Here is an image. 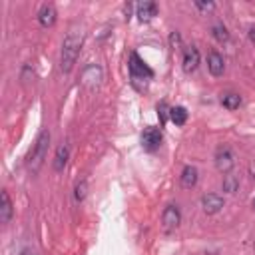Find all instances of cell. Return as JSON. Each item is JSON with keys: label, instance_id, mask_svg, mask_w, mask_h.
Instances as JSON below:
<instances>
[{"label": "cell", "instance_id": "obj_1", "mask_svg": "<svg viewBox=\"0 0 255 255\" xmlns=\"http://www.w3.org/2000/svg\"><path fill=\"white\" fill-rule=\"evenodd\" d=\"M82 42H84V34L76 28H72L68 32V36L64 38V44H62V56H60V70L62 72H70L76 64V58L80 54V48H82Z\"/></svg>", "mask_w": 255, "mask_h": 255}, {"label": "cell", "instance_id": "obj_2", "mask_svg": "<svg viewBox=\"0 0 255 255\" xmlns=\"http://www.w3.org/2000/svg\"><path fill=\"white\" fill-rule=\"evenodd\" d=\"M48 145H50V131L44 129V131H40V135L36 139V145L28 155V167L32 171H38L42 167V163L46 159V153H48Z\"/></svg>", "mask_w": 255, "mask_h": 255}, {"label": "cell", "instance_id": "obj_3", "mask_svg": "<svg viewBox=\"0 0 255 255\" xmlns=\"http://www.w3.org/2000/svg\"><path fill=\"white\" fill-rule=\"evenodd\" d=\"M129 76H131L133 86H137V88H143L147 84V80L153 76V72L149 70V66L135 52L129 56Z\"/></svg>", "mask_w": 255, "mask_h": 255}, {"label": "cell", "instance_id": "obj_4", "mask_svg": "<svg viewBox=\"0 0 255 255\" xmlns=\"http://www.w3.org/2000/svg\"><path fill=\"white\" fill-rule=\"evenodd\" d=\"M161 145V129L157 128H145L141 133V147L145 151H155Z\"/></svg>", "mask_w": 255, "mask_h": 255}, {"label": "cell", "instance_id": "obj_5", "mask_svg": "<svg viewBox=\"0 0 255 255\" xmlns=\"http://www.w3.org/2000/svg\"><path fill=\"white\" fill-rule=\"evenodd\" d=\"M235 165V159H233V153L229 147H219L217 153H215V167L221 171V173H229Z\"/></svg>", "mask_w": 255, "mask_h": 255}, {"label": "cell", "instance_id": "obj_6", "mask_svg": "<svg viewBox=\"0 0 255 255\" xmlns=\"http://www.w3.org/2000/svg\"><path fill=\"white\" fill-rule=\"evenodd\" d=\"M181 221V215H179V209L177 205H167L161 213V223H163V229L165 231H173Z\"/></svg>", "mask_w": 255, "mask_h": 255}, {"label": "cell", "instance_id": "obj_7", "mask_svg": "<svg viewBox=\"0 0 255 255\" xmlns=\"http://www.w3.org/2000/svg\"><path fill=\"white\" fill-rule=\"evenodd\" d=\"M201 207H203V211H205L207 215H215V213H219L221 207H223V197L217 195V193H205V195L201 197Z\"/></svg>", "mask_w": 255, "mask_h": 255}, {"label": "cell", "instance_id": "obj_8", "mask_svg": "<svg viewBox=\"0 0 255 255\" xmlns=\"http://www.w3.org/2000/svg\"><path fill=\"white\" fill-rule=\"evenodd\" d=\"M135 16L139 22H149L153 16H157V4L151 0H143L135 6Z\"/></svg>", "mask_w": 255, "mask_h": 255}, {"label": "cell", "instance_id": "obj_9", "mask_svg": "<svg viewBox=\"0 0 255 255\" xmlns=\"http://www.w3.org/2000/svg\"><path fill=\"white\" fill-rule=\"evenodd\" d=\"M197 66H199V50L195 46H187L183 50V70L191 74L197 70Z\"/></svg>", "mask_w": 255, "mask_h": 255}, {"label": "cell", "instance_id": "obj_10", "mask_svg": "<svg viewBox=\"0 0 255 255\" xmlns=\"http://www.w3.org/2000/svg\"><path fill=\"white\" fill-rule=\"evenodd\" d=\"M100 80H102V68L96 66V64L88 66V68L82 72V82H84L88 88H96V86L100 84Z\"/></svg>", "mask_w": 255, "mask_h": 255}, {"label": "cell", "instance_id": "obj_11", "mask_svg": "<svg viewBox=\"0 0 255 255\" xmlns=\"http://www.w3.org/2000/svg\"><path fill=\"white\" fill-rule=\"evenodd\" d=\"M56 8L52 6V4H44L42 8H40V12H38V22L44 26V28H50V26H54V22H56Z\"/></svg>", "mask_w": 255, "mask_h": 255}, {"label": "cell", "instance_id": "obj_12", "mask_svg": "<svg viewBox=\"0 0 255 255\" xmlns=\"http://www.w3.org/2000/svg\"><path fill=\"white\" fill-rule=\"evenodd\" d=\"M207 68H209L211 76H223V72H225L223 56H221L219 52H211L209 58H207Z\"/></svg>", "mask_w": 255, "mask_h": 255}, {"label": "cell", "instance_id": "obj_13", "mask_svg": "<svg viewBox=\"0 0 255 255\" xmlns=\"http://www.w3.org/2000/svg\"><path fill=\"white\" fill-rule=\"evenodd\" d=\"M195 183H197V169L193 165H185L181 171V185L185 189H191L195 187Z\"/></svg>", "mask_w": 255, "mask_h": 255}, {"label": "cell", "instance_id": "obj_14", "mask_svg": "<svg viewBox=\"0 0 255 255\" xmlns=\"http://www.w3.org/2000/svg\"><path fill=\"white\" fill-rule=\"evenodd\" d=\"M0 201H2V205H0V221L2 223H8L10 217H12V201H10L8 191H2L0 193Z\"/></svg>", "mask_w": 255, "mask_h": 255}, {"label": "cell", "instance_id": "obj_15", "mask_svg": "<svg viewBox=\"0 0 255 255\" xmlns=\"http://www.w3.org/2000/svg\"><path fill=\"white\" fill-rule=\"evenodd\" d=\"M169 120L175 124V126H183L187 122V110L183 106H175V108H169Z\"/></svg>", "mask_w": 255, "mask_h": 255}, {"label": "cell", "instance_id": "obj_16", "mask_svg": "<svg viewBox=\"0 0 255 255\" xmlns=\"http://www.w3.org/2000/svg\"><path fill=\"white\" fill-rule=\"evenodd\" d=\"M68 163V145H60L58 151H56V159H54V169L56 171H62Z\"/></svg>", "mask_w": 255, "mask_h": 255}, {"label": "cell", "instance_id": "obj_17", "mask_svg": "<svg viewBox=\"0 0 255 255\" xmlns=\"http://www.w3.org/2000/svg\"><path fill=\"white\" fill-rule=\"evenodd\" d=\"M237 187H239V177L233 175V173H227L223 177V191L233 193V191H237Z\"/></svg>", "mask_w": 255, "mask_h": 255}, {"label": "cell", "instance_id": "obj_18", "mask_svg": "<svg viewBox=\"0 0 255 255\" xmlns=\"http://www.w3.org/2000/svg\"><path fill=\"white\" fill-rule=\"evenodd\" d=\"M221 104H223V108H227V110H237L239 104H241V98H239L237 94H225V96L221 98Z\"/></svg>", "mask_w": 255, "mask_h": 255}, {"label": "cell", "instance_id": "obj_19", "mask_svg": "<svg viewBox=\"0 0 255 255\" xmlns=\"http://www.w3.org/2000/svg\"><path fill=\"white\" fill-rule=\"evenodd\" d=\"M211 34H213V38H215L217 42H227V40H229V32H227V28L221 26V24H215V26L211 28Z\"/></svg>", "mask_w": 255, "mask_h": 255}, {"label": "cell", "instance_id": "obj_20", "mask_svg": "<svg viewBox=\"0 0 255 255\" xmlns=\"http://www.w3.org/2000/svg\"><path fill=\"white\" fill-rule=\"evenodd\" d=\"M157 116H159L161 126H165V122H167V118H169V108H167L165 102H159V104H157Z\"/></svg>", "mask_w": 255, "mask_h": 255}, {"label": "cell", "instance_id": "obj_21", "mask_svg": "<svg viewBox=\"0 0 255 255\" xmlns=\"http://www.w3.org/2000/svg\"><path fill=\"white\" fill-rule=\"evenodd\" d=\"M86 193H88V183H86V181L76 183V189H74V197H76V201H82V199L86 197Z\"/></svg>", "mask_w": 255, "mask_h": 255}, {"label": "cell", "instance_id": "obj_22", "mask_svg": "<svg viewBox=\"0 0 255 255\" xmlns=\"http://www.w3.org/2000/svg\"><path fill=\"white\" fill-rule=\"evenodd\" d=\"M179 44H181V36H179V32H171V36H169V46H171V50H177Z\"/></svg>", "mask_w": 255, "mask_h": 255}, {"label": "cell", "instance_id": "obj_23", "mask_svg": "<svg viewBox=\"0 0 255 255\" xmlns=\"http://www.w3.org/2000/svg\"><path fill=\"white\" fill-rule=\"evenodd\" d=\"M195 6H197L199 10H203V12H209V10H213V8H215V4H213V2H201V0H195Z\"/></svg>", "mask_w": 255, "mask_h": 255}, {"label": "cell", "instance_id": "obj_24", "mask_svg": "<svg viewBox=\"0 0 255 255\" xmlns=\"http://www.w3.org/2000/svg\"><path fill=\"white\" fill-rule=\"evenodd\" d=\"M249 40L255 44V26H253V28H249Z\"/></svg>", "mask_w": 255, "mask_h": 255}, {"label": "cell", "instance_id": "obj_25", "mask_svg": "<svg viewBox=\"0 0 255 255\" xmlns=\"http://www.w3.org/2000/svg\"><path fill=\"white\" fill-rule=\"evenodd\" d=\"M22 255H36V253H32V251H24Z\"/></svg>", "mask_w": 255, "mask_h": 255}, {"label": "cell", "instance_id": "obj_26", "mask_svg": "<svg viewBox=\"0 0 255 255\" xmlns=\"http://www.w3.org/2000/svg\"><path fill=\"white\" fill-rule=\"evenodd\" d=\"M253 209H255V199H253Z\"/></svg>", "mask_w": 255, "mask_h": 255}]
</instances>
